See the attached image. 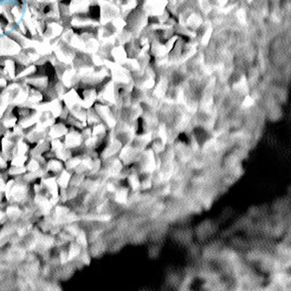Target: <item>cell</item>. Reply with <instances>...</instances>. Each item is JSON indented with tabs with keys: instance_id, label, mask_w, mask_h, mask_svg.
<instances>
[{
	"instance_id": "1",
	"label": "cell",
	"mask_w": 291,
	"mask_h": 291,
	"mask_svg": "<svg viewBox=\"0 0 291 291\" xmlns=\"http://www.w3.org/2000/svg\"><path fill=\"white\" fill-rule=\"evenodd\" d=\"M81 138L79 134L75 133H69L66 137V145L70 147L77 146L80 144Z\"/></svg>"
},
{
	"instance_id": "9",
	"label": "cell",
	"mask_w": 291,
	"mask_h": 291,
	"mask_svg": "<svg viewBox=\"0 0 291 291\" xmlns=\"http://www.w3.org/2000/svg\"><path fill=\"white\" fill-rule=\"evenodd\" d=\"M78 242L79 244H80V245H85L86 244V238H85V235L83 233L79 234Z\"/></svg>"
},
{
	"instance_id": "6",
	"label": "cell",
	"mask_w": 291,
	"mask_h": 291,
	"mask_svg": "<svg viewBox=\"0 0 291 291\" xmlns=\"http://www.w3.org/2000/svg\"><path fill=\"white\" fill-rule=\"evenodd\" d=\"M27 169L30 170L31 172H36L40 170V164H39L38 161H36L34 160H32L30 161L27 166Z\"/></svg>"
},
{
	"instance_id": "2",
	"label": "cell",
	"mask_w": 291,
	"mask_h": 291,
	"mask_svg": "<svg viewBox=\"0 0 291 291\" xmlns=\"http://www.w3.org/2000/svg\"><path fill=\"white\" fill-rule=\"evenodd\" d=\"M70 176L67 172L64 171L58 178V183L61 186V187H66L69 181Z\"/></svg>"
},
{
	"instance_id": "7",
	"label": "cell",
	"mask_w": 291,
	"mask_h": 291,
	"mask_svg": "<svg viewBox=\"0 0 291 291\" xmlns=\"http://www.w3.org/2000/svg\"><path fill=\"white\" fill-rule=\"evenodd\" d=\"M79 163H80V160H79V159L78 158L71 159V160L68 161L67 167L70 169L76 168L77 165H79Z\"/></svg>"
},
{
	"instance_id": "8",
	"label": "cell",
	"mask_w": 291,
	"mask_h": 291,
	"mask_svg": "<svg viewBox=\"0 0 291 291\" xmlns=\"http://www.w3.org/2000/svg\"><path fill=\"white\" fill-rule=\"evenodd\" d=\"M130 181L131 186H133V189H137L139 186L138 179L135 176H132L130 178Z\"/></svg>"
},
{
	"instance_id": "4",
	"label": "cell",
	"mask_w": 291,
	"mask_h": 291,
	"mask_svg": "<svg viewBox=\"0 0 291 291\" xmlns=\"http://www.w3.org/2000/svg\"><path fill=\"white\" fill-rule=\"evenodd\" d=\"M116 200L119 203H124L127 200V191L125 189L120 190L116 195Z\"/></svg>"
},
{
	"instance_id": "3",
	"label": "cell",
	"mask_w": 291,
	"mask_h": 291,
	"mask_svg": "<svg viewBox=\"0 0 291 291\" xmlns=\"http://www.w3.org/2000/svg\"><path fill=\"white\" fill-rule=\"evenodd\" d=\"M47 168L52 171H58L62 168V164L61 162L57 160H51L48 163Z\"/></svg>"
},
{
	"instance_id": "5",
	"label": "cell",
	"mask_w": 291,
	"mask_h": 291,
	"mask_svg": "<svg viewBox=\"0 0 291 291\" xmlns=\"http://www.w3.org/2000/svg\"><path fill=\"white\" fill-rule=\"evenodd\" d=\"M79 250H80V248L77 244H74L71 245V248H70L69 253V259H71L73 258L76 257L79 255Z\"/></svg>"
},
{
	"instance_id": "10",
	"label": "cell",
	"mask_w": 291,
	"mask_h": 291,
	"mask_svg": "<svg viewBox=\"0 0 291 291\" xmlns=\"http://www.w3.org/2000/svg\"><path fill=\"white\" fill-rule=\"evenodd\" d=\"M3 218H4V213L2 212V211H0V221L2 220Z\"/></svg>"
}]
</instances>
